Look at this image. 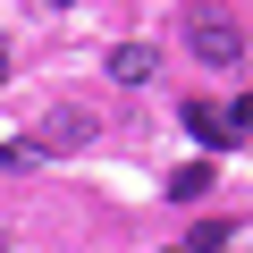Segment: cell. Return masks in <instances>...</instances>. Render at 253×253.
Listing matches in <instances>:
<instances>
[{
	"mask_svg": "<svg viewBox=\"0 0 253 253\" xmlns=\"http://www.w3.org/2000/svg\"><path fill=\"white\" fill-rule=\"evenodd\" d=\"M177 118H186V135H194V144H211V152H219V144H236V126H228V110H219V101H186Z\"/></svg>",
	"mask_w": 253,
	"mask_h": 253,
	"instance_id": "cell-3",
	"label": "cell"
},
{
	"mask_svg": "<svg viewBox=\"0 0 253 253\" xmlns=\"http://www.w3.org/2000/svg\"><path fill=\"white\" fill-rule=\"evenodd\" d=\"M211 186H219V177H211V161H186V169H169V186H161V194H169V203H203Z\"/></svg>",
	"mask_w": 253,
	"mask_h": 253,
	"instance_id": "cell-4",
	"label": "cell"
},
{
	"mask_svg": "<svg viewBox=\"0 0 253 253\" xmlns=\"http://www.w3.org/2000/svg\"><path fill=\"white\" fill-rule=\"evenodd\" d=\"M84 144H93V110H51L34 135V152H84Z\"/></svg>",
	"mask_w": 253,
	"mask_h": 253,
	"instance_id": "cell-2",
	"label": "cell"
},
{
	"mask_svg": "<svg viewBox=\"0 0 253 253\" xmlns=\"http://www.w3.org/2000/svg\"><path fill=\"white\" fill-rule=\"evenodd\" d=\"M228 236H236V228H228V219H203V228H194V236H186V253H219V245H228Z\"/></svg>",
	"mask_w": 253,
	"mask_h": 253,
	"instance_id": "cell-6",
	"label": "cell"
},
{
	"mask_svg": "<svg viewBox=\"0 0 253 253\" xmlns=\"http://www.w3.org/2000/svg\"><path fill=\"white\" fill-rule=\"evenodd\" d=\"M34 161H42L34 144H0V169H34Z\"/></svg>",
	"mask_w": 253,
	"mask_h": 253,
	"instance_id": "cell-7",
	"label": "cell"
},
{
	"mask_svg": "<svg viewBox=\"0 0 253 253\" xmlns=\"http://www.w3.org/2000/svg\"><path fill=\"white\" fill-rule=\"evenodd\" d=\"M186 51H194L203 68H236V59H245V34H236L228 17H203V9H194V17H186Z\"/></svg>",
	"mask_w": 253,
	"mask_h": 253,
	"instance_id": "cell-1",
	"label": "cell"
},
{
	"mask_svg": "<svg viewBox=\"0 0 253 253\" xmlns=\"http://www.w3.org/2000/svg\"><path fill=\"white\" fill-rule=\"evenodd\" d=\"M228 126H236V144L253 135V93H245V101H228Z\"/></svg>",
	"mask_w": 253,
	"mask_h": 253,
	"instance_id": "cell-8",
	"label": "cell"
},
{
	"mask_svg": "<svg viewBox=\"0 0 253 253\" xmlns=\"http://www.w3.org/2000/svg\"><path fill=\"white\" fill-rule=\"evenodd\" d=\"M152 68H161V51H144V42H118V51H110V76H118V84H144Z\"/></svg>",
	"mask_w": 253,
	"mask_h": 253,
	"instance_id": "cell-5",
	"label": "cell"
},
{
	"mask_svg": "<svg viewBox=\"0 0 253 253\" xmlns=\"http://www.w3.org/2000/svg\"><path fill=\"white\" fill-rule=\"evenodd\" d=\"M0 76H9V51H0Z\"/></svg>",
	"mask_w": 253,
	"mask_h": 253,
	"instance_id": "cell-9",
	"label": "cell"
},
{
	"mask_svg": "<svg viewBox=\"0 0 253 253\" xmlns=\"http://www.w3.org/2000/svg\"><path fill=\"white\" fill-rule=\"evenodd\" d=\"M169 253H186V245H169Z\"/></svg>",
	"mask_w": 253,
	"mask_h": 253,
	"instance_id": "cell-10",
	"label": "cell"
}]
</instances>
